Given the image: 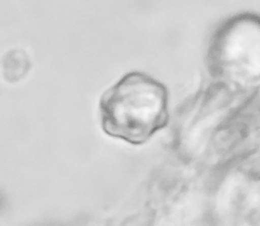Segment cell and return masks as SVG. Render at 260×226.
I'll return each instance as SVG.
<instances>
[{
    "label": "cell",
    "instance_id": "cell-1",
    "mask_svg": "<svg viewBox=\"0 0 260 226\" xmlns=\"http://www.w3.org/2000/svg\"><path fill=\"white\" fill-rule=\"evenodd\" d=\"M169 101L164 83L145 73L129 72L100 98L101 128L111 138L134 146L143 145L167 126Z\"/></svg>",
    "mask_w": 260,
    "mask_h": 226
}]
</instances>
